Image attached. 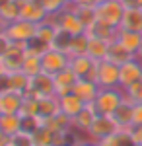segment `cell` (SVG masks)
Listing matches in <instances>:
<instances>
[{
	"mask_svg": "<svg viewBox=\"0 0 142 146\" xmlns=\"http://www.w3.org/2000/svg\"><path fill=\"white\" fill-rule=\"evenodd\" d=\"M132 109H134V103H131V101L125 98V101L111 113V117L115 119V123L119 125L123 131H129L132 127Z\"/></svg>",
	"mask_w": 142,
	"mask_h": 146,
	"instance_id": "cell-18",
	"label": "cell"
},
{
	"mask_svg": "<svg viewBox=\"0 0 142 146\" xmlns=\"http://www.w3.org/2000/svg\"><path fill=\"white\" fill-rule=\"evenodd\" d=\"M27 96H33V98H37V100L47 98V96H55V80H53V76H49V74H45V72L33 76L31 82H29Z\"/></svg>",
	"mask_w": 142,
	"mask_h": 146,
	"instance_id": "cell-10",
	"label": "cell"
},
{
	"mask_svg": "<svg viewBox=\"0 0 142 146\" xmlns=\"http://www.w3.org/2000/svg\"><path fill=\"white\" fill-rule=\"evenodd\" d=\"M96 82L99 88H119V64L111 60H98Z\"/></svg>",
	"mask_w": 142,
	"mask_h": 146,
	"instance_id": "cell-6",
	"label": "cell"
},
{
	"mask_svg": "<svg viewBox=\"0 0 142 146\" xmlns=\"http://www.w3.org/2000/svg\"><path fill=\"white\" fill-rule=\"evenodd\" d=\"M132 146H138V144H132Z\"/></svg>",
	"mask_w": 142,
	"mask_h": 146,
	"instance_id": "cell-50",
	"label": "cell"
},
{
	"mask_svg": "<svg viewBox=\"0 0 142 146\" xmlns=\"http://www.w3.org/2000/svg\"><path fill=\"white\" fill-rule=\"evenodd\" d=\"M131 58H134V55H131L125 47L121 45V43H117V41H111L109 43V51H107V60H111V62H115V64H123V62H127V60H131Z\"/></svg>",
	"mask_w": 142,
	"mask_h": 146,
	"instance_id": "cell-25",
	"label": "cell"
},
{
	"mask_svg": "<svg viewBox=\"0 0 142 146\" xmlns=\"http://www.w3.org/2000/svg\"><path fill=\"white\" fill-rule=\"evenodd\" d=\"M99 90H101V88L98 86V82L88 80V78H80L72 92H74L84 103H94L96 98H98V94H99Z\"/></svg>",
	"mask_w": 142,
	"mask_h": 146,
	"instance_id": "cell-16",
	"label": "cell"
},
{
	"mask_svg": "<svg viewBox=\"0 0 142 146\" xmlns=\"http://www.w3.org/2000/svg\"><path fill=\"white\" fill-rule=\"evenodd\" d=\"M142 80V60L140 58H131L127 62H123L119 66V88L125 90L132 84Z\"/></svg>",
	"mask_w": 142,
	"mask_h": 146,
	"instance_id": "cell-7",
	"label": "cell"
},
{
	"mask_svg": "<svg viewBox=\"0 0 142 146\" xmlns=\"http://www.w3.org/2000/svg\"><path fill=\"white\" fill-rule=\"evenodd\" d=\"M142 125V103H136L132 109V127H140Z\"/></svg>",
	"mask_w": 142,
	"mask_h": 146,
	"instance_id": "cell-40",
	"label": "cell"
},
{
	"mask_svg": "<svg viewBox=\"0 0 142 146\" xmlns=\"http://www.w3.org/2000/svg\"><path fill=\"white\" fill-rule=\"evenodd\" d=\"M123 101H125V92L121 88H101L96 101H94V105H96L98 113L111 115Z\"/></svg>",
	"mask_w": 142,
	"mask_h": 146,
	"instance_id": "cell-1",
	"label": "cell"
},
{
	"mask_svg": "<svg viewBox=\"0 0 142 146\" xmlns=\"http://www.w3.org/2000/svg\"><path fill=\"white\" fill-rule=\"evenodd\" d=\"M55 33H56V25L47 18L45 22H41L37 25V35H35V37H37L41 43H45L47 47H51V41H53Z\"/></svg>",
	"mask_w": 142,
	"mask_h": 146,
	"instance_id": "cell-30",
	"label": "cell"
},
{
	"mask_svg": "<svg viewBox=\"0 0 142 146\" xmlns=\"http://www.w3.org/2000/svg\"><path fill=\"white\" fill-rule=\"evenodd\" d=\"M8 140H10V136L0 129V146H8Z\"/></svg>",
	"mask_w": 142,
	"mask_h": 146,
	"instance_id": "cell-44",
	"label": "cell"
},
{
	"mask_svg": "<svg viewBox=\"0 0 142 146\" xmlns=\"http://www.w3.org/2000/svg\"><path fill=\"white\" fill-rule=\"evenodd\" d=\"M72 10H74V14L78 16V20L84 23L86 29L98 20V10H96V6H72Z\"/></svg>",
	"mask_w": 142,
	"mask_h": 146,
	"instance_id": "cell-31",
	"label": "cell"
},
{
	"mask_svg": "<svg viewBox=\"0 0 142 146\" xmlns=\"http://www.w3.org/2000/svg\"><path fill=\"white\" fill-rule=\"evenodd\" d=\"M23 94H18V92H4L0 94V113L4 115H16V113L22 111L23 105Z\"/></svg>",
	"mask_w": 142,
	"mask_h": 146,
	"instance_id": "cell-15",
	"label": "cell"
},
{
	"mask_svg": "<svg viewBox=\"0 0 142 146\" xmlns=\"http://www.w3.org/2000/svg\"><path fill=\"white\" fill-rule=\"evenodd\" d=\"M70 64V55L68 53H62V51H56V49H47L43 55H41V66H43V72L49 74V76H55L60 70H64L66 66Z\"/></svg>",
	"mask_w": 142,
	"mask_h": 146,
	"instance_id": "cell-4",
	"label": "cell"
},
{
	"mask_svg": "<svg viewBox=\"0 0 142 146\" xmlns=\"http://www.w3.org/2000/svg\"><path fill=\"white\" fill-rule=\"evenodd\" d=\"M109 43L105 39H98L90 35V47H88V55L94 60H105L107 58V51H109Z\"/></svg>",
	"mask_w": 142,
	"mask_h": 146,
	"instance_id": "cell-23",
	"label": "cell"
},
{
	"mask_svg": "<svg viewBox=\"0 0 142 146\" xmlns=\"http://www.w3.org/2000/svg\"><path fill=\"white\" fill-rule=\"evenodd\" d=\"M33 140H35V146H53V142H55V133L47 125H41L33 133Z\"/></svg>",
	"mask_w": 142,
	"mask_h": 146,
	"instance_id": "cell-33",
	"label": "cell"
},
{
	"mask_svg": "<svg viewBox=\"0 0 142 146\" xmlns=\"http://www.w3.org/2000/svg\"><path fill=\"white\" fill-rule=\"evenodd\" d=\"M12 45H14V43H12L6 35H2V37H0V58H4V56L8 55V51L12 49Z\"/></svg>",
	"mask_w": 142,
	"mask_h": 146,
	"instance_id": "cell-39",
	"label": "cell"
},
{
	"mask_svg": "<svg viewBox=\"0 0 142 146\" xmlns=\"http://www.w3.org/2000/svg\"><path fill=\"white\" fill-rule=\"evenodd\" d=\"M10 92V74L8 72H0V94Z\"/></svg>",
	"mask_w": 142,
	"mask_h": 146,
	"instance_id": "cell-41",
	"label": "cell"
},
{
	"mask_svg": "<svg viewBox=\"0 0 142 146\" xmlns=\"http://www.w3.org/2000/svg\"><path fill=\"white\" fill-rule=\"evenodd\" d=\"M49 20L55 23L56 27H60V29H64V31H68V33H72V35L86 33L84 23L78 20V16L74 14V10H72L70 4L66 6L64 10H60V12H56V14H53V16H49Z\"/></svg>",
	"mask_w": 142,
	"mask_h": 146,
	"instance_id": "cell-3",
	"label": "cell"
},
{
	"mask_svg": "<svg viewBox=\"0 0 142 146\" xmlns=\"http://www.w3.org/2000/svg\"><path fill=\"white\" fill-rule=\"evenodd\" d=\"M0 72H4V66H2V58H0Z\"/></svg>",
	"mask_w": 142,
	"mask_h": 146,
	"instance_id": "cell-49",
	"label": "cell"
},
{
	"mask_svg": "<svg viewBox=\"0 0 142 146\" xmlns=\"http://www.w3.org/2000/svg\"><path fill=\"white\" fill-rule=\"evenodd\" d=\"M22 70L27 74V76H37L43 72V66H41V55L39 53H31L25 49V58H23V66Z\"/></svg>",
	"mask_w": 142,
	"mask_h": 146,
	"instance_id": "cell-24",
	"label": "cell"
},
{
	"mask_svg": "<svg viewBox=\"0 0 142 146\" xmlns=\"http://www.w3.org/2000/svg\"><path fill=\"white\" fill-rule=\"evenodd\" d=\"M58 111H60V103H58V98H56V96H47V98H41V100H39L37 117H39L43 123L47 119L55 117Z\"/></svg>",
	"mask_w": 142,
	"mask_h": 146,
	"instance_id": "cell-21",
	"label": "cell"
},
{
	"mask_svg": "<svg viewBox=\"0 0 142 146\" xmlns=\"http://www.w3.org/2000/svg\"><path fill=\"white\" fill-rule=\"evenodd\" d=\"M121 29L142 33V8H127L121 22Z\"/></svg>",
	"mask_w": 142,
	"mask_h": 146,
	"instance_id": "cell-20",
	"label": "cell"
},
{
	"mask_svg": "<svg viewBox=\"0 0 142 146\" xmlns=\"http://www.w3.org/2000/svg\"><path fill=\"white\" fill-rule=\"evenodd\" d=\"M41 125H43V121H41L37 115H22V131L23 133L33 135Z\"/></svg>",
	"mask_w": 142,
	"mask_h": 146,
	"instance_id": "cell-34",
	"label": "cell"
},
{
	"mask_svg": "<svg viewBox=\"0 0 142 146\" xmlns=\"http://www.w3.org/2000/svg\"><path fill=\"white\" fill-rule=\"evenodd\" d=\"M29 82H31V76H27L23 70L12 72V74H10V90L25 96L27 90H29Z\"/></svg>",
	"mask_w": 142,
	"mask_h": 146,
	"instance_id": "cell-27",
	"label": "cell"
},
{
	"mask_svg": "<svg viewBox=\"0 0 142 146\" xmlns=\"http://www.w3.org/2000/svg\"><path fill=\"white\" fill-rule=\"evenodd\" d=\"M125 98L131 101V103H142V80L140 82H136V84H132L129 88H125Z\"/></svg>",
	"mask_w": 142,
	"mask_h": 146,
	"instance_id": "cell-36",
	"label": "cell"
},
{
	"mask_svg": "<svg viewBox=\"0 0 142 146\" xmlns=\"http://www.w3.org/2000/svg\"><path fill=\"white\" fill-rule=\"evenodd\" d=\"M6 29H8V23L0 18V37H2V35H6Z\"/></svg>",
	"mask_w": 142,
	"mask_h": 146,
	"instance_id": "cell-45",
	"label": "cell"
},
{
	"mask_svg": "<svg viewBox=\"0 0 142 146\" xmlns=\"http://www.w3.org/2000/svg\"><path fill=\"white\" fill-rule=\"evenodd\" d=\"M0 129L8 136L20 133L22 131V115L20 113H16V115H4V113H0Z\"/></svg>",
	"mask_w": 142,
	"mask_h": 146,
	"instance_id": "cell-26",
	"label": "cell"
},
{
	"mask_svg": "<svg viewBox=\"0 0 142 146\" xmlns=\"http://www.w3.org/2000/svg\"><path fill=\"white\" fill-rule=\"evenodd\" d=\"M98 115H99V113H98V109H96V105H94V103H86L84 109L78 113V115L72 117V131H74V133L88 135L90 127H92L94 119H96Z\"/></svg>",
	"mask_w": 142,
	"mask_h": 146,
	"instance_id": "cell-12",
	"label": "cell"
},
{
	"mask_svg": "<svg viewBox=\"0 0 142 146\" xmlns=\"http://www.w3.org/2000/svg\"><path fill=\"white\" fill-rule=\"evenodd\" d=\"M23 58H25V45H20V43H14L12 49L8 51V55L2 58V66H4V72H18L22 70L23 66Z\"/></svg>",
	"mask_w": 142,
	"mask_h": 146,
	"instance_id": "cell-14",
	"label": "cell"
},
{
	"mask_svg": "<svg viewBox=\"0 0 142 146\" xmlns=\"http://www.w3.org/2000/svg\"><path fill=\"white\" fill-rule=\"evenodd\" d=\"M136 58H140V60H142V45H140V51H138V55H136Z\"/></svg>",
	"mask_w": 142,
	"mask_h": 146,
	"instance_id": "cell-48",
	"label": "cell"
},
{
	"mask_svg": "<svg viewBox=\"0 0 142 146\" xmlns=\"http://www.w3.org/2000/svg\"><path fill=\"white\" fill-rule=\"evenodd\" d=\"M43 125H47L53 133H58V131H72V117L64 115L62 111H58L55 117L47 119Z\"/></svg>",
	"mask_w": 142,
	"mask_h": 146,
	"instance_id": "cell-28",
	"label": "cell"
},
{
	"mask_svg": "<svg viewBox=\"0 0 142 146\" xmlns=\"http://www.w3.org/2000/svg\"><path fill=\"white\" fill-rule=\"evenodd\" d=\"M20 18L27 20V22H31V23H41L49 18V14H47L41 0H23L22 16Z\"/></svg>",
	"mask_w": 142,
	"mask_h": 146,
	"instance_id": "cell-13",
	"label": "cell"
},
{
	"mask_svg": "<svg viewBox=\"0 0 142 146\" xmlns=\"http://www.w3.org/2000/svg\"><path fill=\"white\" fill-rule=\"evenodd\" d=\"M72 37H74L72 33H68V31H64V29L56 27V33H55V37H53V41H51V49H56V51L68 53L70 43H72Z\"/></svg>",
	"mask_w": 142,
	"mask_h": 146,
	"instance_id": "cell-32",
	"label": "cell"
},
{
	"mask_svg": "<svg viewBox=\"0 0 142 146\" xmlns=\"http://www.w3.org/2000/svg\"><path fill=\"white\" fill-rule=\"evenodd\" d=\"M8 2H10V0H0V10H2V8H4V6H6Z\"/></svg>",
	"mask_w": 142,
	"mask_h": 146,
	"instance_id": "cell-47",
	"label": "cell"
},
{
	"mask_svg": "<svg viewBox=\"0 0 142 146\" xmlns=\"http://www.w3.org/2000/svg\"><path fill=\"white\" fill-rule=\"evenodd\" d=\"M74 146H98V142H96V140H90L86 136V138H78Z\"/></svg>",
	"mask_w": 142,
	"mask_h": 146,
	"instance_id": "cell-42",
	"label": "cell"
},
{
	"mask_svg": "<svg viewBox=\"0 0 142 146\" xmlns=\"http://www.w3.org/2000/svg\"><path fill=\"white\" fill-rule=\"evenodd\" d=\"M105 2H109V0H94V6H99V4H105Z\"/></svg>",
	"mask_w": 142,
	"mask_h": 146,
	"instance_id": "cell-46",
	"label": "cell"
},
{
	"mask_svg": "<svg viewBox=\"0 0 142 146\" xmlns=\"http://www.w3.org/2000/svg\"><path fill=\"white\" fill-rule=\"evenodd\" d=\"M58 103H60V111L64 113V115H68V117L78 115V113L84 109V105H86L74 92H72V94H66L62 98H58Z\"/></svg>",
	"mask_w": 142,
	"mask_h": 146,
	"instance_id": "cell-22",
	"label": "cell"
},
{
	"mask_svg": "<svg viewBox=\"0 0 142 146\" xmlns=\"http://www.w3.org/2000/svg\"><path fill=\"white\" fill-rule=\"evenodd\" d=\"M98 10V18L103 20V22L111 23L113 27H121V22H123V16H125V4H121L119 0H109L105 4H99L96 6Z\"/></svg>",
	"mask_w": 142,
	"mask_h": 146,
	"instance_id": "cell-8",
	"label": "cell"
},
{
	"mask_svg": "<svg viewBox=\"0 0 142 146\" xmlns=\"http://www.w3.org/2000/svg\"><path fill=\"white\" fill-rule=\"evenodd\" d=\"M129 133H131L132 144L142 146V125H140V127H131V129H129Z\"/></svg>",
	"mask_w": 142,
	"mask_h": 146,
	"instance_id": "cell-38",
	"label": "cell"
},
{
	"mask_svg": "<svg viewBox=\"0 0 142 146\" xmlns=\"http://www.w3.org/2000/svg\"><path fill=\"white\" fill-rule=\"evenodd\" d=\"M88 47H90V35L86 33H80L72 37V43H70V49H68V55L70 56H82L88 55Z\"/></svg>",
	"mask_w": 142,
	"mask_h": 146,
	"instance_id": "cell-29",
	"label": "cell"
},
{
	"mask_svg": "<svg viewBox=\"0 0 142 146\" xmlns=\"http://www.w3.org/2000/svg\"><path fill=\"white\" fill-rule=\"evenodd\" d=\"M53 80H55V96L56 98H62L66 94H72V90H74V86L78 82V76L74 74V70L70 66H66L64 70H60L58 74H55Z\"/></svg>",
	"mask_w": 142,
	"mask_h": 146,
	"instance_id": "cell-11",
	"label": "cell"
},
{
	"mask_svg": "<svg viewBox=\"0 0 142 146\" xmlns=\"http://www.w3.org/2000/svg\"><path fill=\"white\" fill-rule=\"evenodd\" d=\"M70 6H94V0H70Z\"/></svg>",
	"mask_w": 142,
	"mask_h": 146,
	"instance_id": "cell-43",
	"label": "cell"
},
{
	"mask_svg": "<svg viewBox=\"0 0 142 146\" xmlns=\"http://www.w3.org/2000/svg\"><path fill=\"white\" fill-rule=\"evenodd\" d=\"M37 109H39V100H37V98H33V96H27V94H25L20 115H37Z\"/></svg>",
	"mask_w": 142,
	"mask_h": 146,
	"instance_id": "cell-37",
	"label": "cell"
},
{
	"mask_svg": "<svg viewBox=\"0 0 142 146\" xmlns=\"http://www.w3.org/2000/svg\"><path fill=\"white\" fill-rule=\"evenodd\" d=\"M37 25L39 23H31L27 20H16V22L8 23L6 29V37L10 39L12 43H20V45H27L31 39H35L37 35Z\"/></svg>",
	"mask_w": 142,
	"mask_h": 146,
	"instance_id": "cell-2",
	"label": "cell"
},
{
	"mask_svg": "<svg viewBox=\"0 0 142 146\" xmlns=\"http://www.w3.org/2000/svg\"><path fill=\"white\" fill-rule=\"evenodd\" d=\"M121 127L115 123V119L111 117V115H101L99 113L98 117L94 119V123L90 127V131H88V138L90 140H101V138H105V136H111L115 135V133H119Z\"/></svg>",
	"mask_w": 142,
	"mask_h": 146,
	"instance_id": "cell-5",
	"label": "cell"
},
{
	"mask_svg": "<svg viewBox=\"0 0 142 146\" xmlns=\"http://www.w3.org/2000/svg\"><path fill=\"white\" fill-rule=\"evenodd\" d=\"M68 66L74 70V74L80 78H88L96 82V70H98V60H94L90 55L82 56H70V64Z\"/></svg>",
	"mask_w": 142,
	"mask_h": 146,
	"instance_id": "cell-9",
	"label": "cell"
},
{
	"mask_svg": "<svg viewBox=\"0 0 142 146\" xmlns=\"http://www.w3.org/2000/svg\"><path fill=\"white\" fill-rule=\"evenodd\" d=\"M117 29H119V27H113L111 23H107V22H103V20H99V18H98V20L92 23L86 31H88V35H92V37L105 39V41H115V37H117Z\"/></svg>",
	"mask_w": 142,
	"mask_h": 146,
	"instance_id": "cell-19",
	"label": "cell"
},
{
	"mask_svg": "<svg viewBox=\"0 0 142 146\" xmlns=\"http://www.w3.org/2000/svg\"><path fill=\"white\" fill-rule=\"evenodd\" d=\"M115 41L121 43V45L125 47L131 55H138V51H140V45H142V33H136V31H127V29H117V37H115Z\"/></svg>",
	"mask_w": 142,
	"mask_h": 146,
	"instance_id": "cell-17",
	"label": "cell"
},
{
	"mask_svg": "<svg viewBox=\"0 0 142 146\" xmlns=\"http://www.w3.org/2000/svg\"><path fill=\"white\" fill-rule=\"evenodd\" d=\"M8 146H35V140H33V135L20 131V133H16V135L10 136Z\"/></svg>",
	"mask_w": 142,
	"mask_h": 146,
	"instance_id": "cell-35",
	"label": "cell"
}]
</instances>
